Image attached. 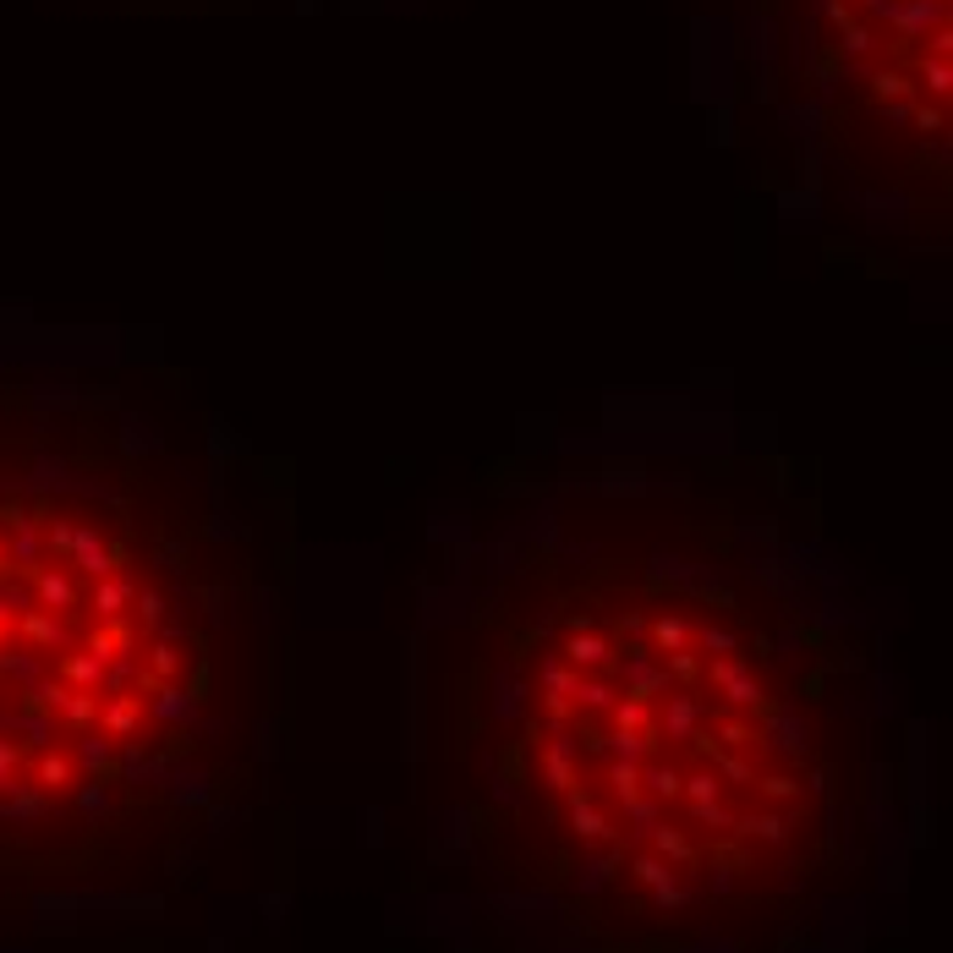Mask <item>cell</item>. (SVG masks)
Wrapping results in <instances>:
<instances>
[{
	"label": "cell",
	"mask_w": 953,
	"mask_h": 953,
	"mask_svg": "<svg viewBox=\"0 0 953 953\" xmlns=\"http://www.w3.org/2000/svg\"><path fill=\"white\" fill-rule=\"evenodd\" d=\"M427 855L554 953H811L882 849V642L707 466L494 505L422 614Z\"/></svg>",
	"instance_id": "cell-1"
},
{
	"label": "cell",
	"mask_w": 953,
	"mask_h": 953,
	"mask_svg": "<svg viewBox=\"0 0 953 953\" xmlns=\"http://www.w3.org/2000/svg\"><path fill=\"white\" fill-rule=\"evenodd\" d=\"M274 620L198 433L0 378V915L165 898L220 855L269 778Z\"/></svg>",
	"instance_id": "cell-2"
},
{
	"label": "cell",
	"mask_w": 953,
	"mask_h": 953,
	"mask_svg": "<svg viewBox=\"0 0 953 953\" xmlns=\"http://www.w3.org/2000/svg\"><path fill=\"white\" fill-rule=\"evenodd\" d=\"M778 83L844 198L898 225L948 214L953 0H784Z\"/></svg>",
	"instance_id": "cell-3"
}]
</instances>
